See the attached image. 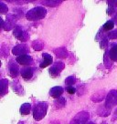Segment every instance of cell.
I'll list each match as a JSON object with an SVG mask.
<instances>
[{
	"label": "cell",
	"instance_id": "cell-7",
	"mask_svg": "<svg viewBox=\"0 0 117 124\" xmlns=\"http://www.w3.org/2000/svg\"><path fill=\"white\" fill-rule=\"evenodd\" d=\"M27 46L26 45H17L13 49H12V53L14 55H16L17 57L22 56V55H26V53L27 52Z\"/></svg>",
	"mask_w": 117,
	"mask_h": 124
},
{
	"label": "cell",
	"instance_id": "cell-25",
	"mask_svg": "<svg viewBox=\"0 0 117 124\" xmlns=\"http://www.w3.org/2000/svg\"><path fill=\"white\" fill-rule=\"evenodd\" d=\"M88 124H93V123H88Z\"/></svg>",
	"mask_w": 117,
	"mask_h": 124
},
{
	"label": "cell",
	"instance_id": "cell-5",
	"mask_svg": "<svg viewBox=\"0 0 117 124\" xmlns=\"http://www.w3.org/2000/svg\"><path fill=\"white\" fill-rule=\"evenodd\" d=\"M14 36L17 39H19L20 41H27V39H28L27 32L24 29L23 27H19V26L15 27V29H14Z\"/></svg>",
	"mask_w": 117,
	"mask_h": 124
},
{
	"label": "cell",
	"instance_id": "cell-19",
	"mask_svg": "<svg viewBox=\"0 0 117 124\" xmlns=\"http://www.w3.org/2000/svg\"><path fill=\"white\" fill-rule=\"evenodd\" d=\"M113 27H114V23H113V21L112 20H109V21H107L105 24H104V26H103V29L106 31H109L111 29H113Z\"/></svg>",
	"mask_w": 117,
	"mask_h": 124
},
{
	"label": "cell",
	"instance_id": "cell-21",
	"mask_svg": "<svg viewBox=\"0 0 117 124\" xmlns=\"http://www.w3.org/2000/svg\"><path fill=\"white\" fill-rule=\"evenodd\" d=\"M33 47H34V49L35 50H40V49H42L43 47V44L40 41H35V42H33Z\"/></svg>",
	"mask_w": 117,
	"mask_h": 124
},
{
	"label": "cell",
	"instance_id": "cell-11",
	"mask_svg": "<svg viewBox=\"0 0 117 124\" xmlns=\"http://www.w3.org/2000/svg\"><path fill=\"white\" fill-rule=\"evenodd\" d=\"M63 93V88L61 87H54L50 89V94L51 97L55 98V99H58V98L61 96V94Z\"/></svg>",
	"mask_w": 117,
	"mask_h": 124
},
{
	"label": "cell",
	"instance_id": "cell-22",
	"mask_svg": "<svg viewBox=\"0 0 117 124\" xmlns=\"http://www.w3.org/2000/svg\"><path fill=\"white\" fill-rule=\"evenodd\" d=\"M108 38L110 39H117V29L113 31H111L109 34H108Z\"/></svg>",
	"mask_w": 117,
	"mask_h": 124
},
{
	"label": "cell",
	"instance_id": "cell-17",
	"mask_svg": "<svg viewBox=\"0 0 117 124\" xmlns=\"http://www.w3.org/2000/svg\"><path fill=\"white\" fill-rule=\"evenodd\" d=\"M65 103H66V101L64 98H58V99H56L54 102V105L56 108H63L65 106Z\"/></svg>",
	"mask_w": 117,
	"mask_h": 124
},
{
	"label": "cell",
	"instance_id": "cell-23",
	"mask_svg": "<svg viewBox=\"0 0 117 124\" xmlns=\"http://www.w3.org/2000/svg\"><path fill=\"white\" fill-rule=\"evenodd\" d=\"M8 7L3 2H0V12L1 13H6V12H8Z\"/></svg>",
	"mask_w": 117,
	"mask_h": 124
},
{
	"label": "cell",
	"instance_id": "cell-24",
	"mask_svg": "<svg viewBox=\"0 0 117 124\" xmlns=\"http://www.w3.org/2000/svg\"><path fill=\"white\" fill-rule=\"evenodd\" d=\"M67 91L70 93V94H74L75 91H76V89H75L73 87H69V88H67Z\"/></svg>",
	"mask_w": 117,
	"mask_h": 124
},
{
	"label": "cell",
	"instance_id": "cell-12",
	"mask_svg": "<svg viewBox=\"0 0 117 124\" xmlns=\"http://www.w3.org/2000/svg\"><path fill=\"white\" fill-rule=\"evenodd\" d=\"M21 76H22V78H26V79L31 78L32 76H33V70L29 67L24 68V69L21 70Z\"/></svg>",
	"mask_w": 117,
	"mask_h": 124
},
{
	"label": "cell",
	"instance_id": "cell-15",
	"mask_svg": "<svg viewBox=\"0 0 117 124\" xmlns=\"http://www.w3.org/2000/svg\"><path fill=\"white\" fill-rule=\"evenodd\" d=\"M30 109H31V105L29 104V103H24V104L21 105L19 111L21 114L27 115V114L30 112Z\"/></svg>",
	"mask_w": 117,
	"mask_h": 124
},
{
	"label": "cell",
	"instance_id": "cell-10",
	"mask_svg": "<svg viewBox=\"0 0 117 124\" xmlns=\"http://www.w3.org/2000/svg\"><path fill=\"white\" fill-rule=\"evenodd\" d=\"M9 72H10V75L12 77H17L18 73H19V69H18V66L16 62L14 61H10L9 62Z\"/></svg>",
	"mask_w": 117,
	"mask_h": 124
},
{
	"label": "cell",
	"instance_id": "cell-2",
	"mask_svg": "<svg viewBox=\"0 0 117 124\" xmlns=\"http://www.w3.org/2000/svg\"><path fill=\"white\" fill-rule=\"evenodd\" d=\"M48 110V104L47 102H39L36 104L34 110H33V117L36 120H42L46 116Z\"/></svg>",
	"mask_w": 117,
	"mask_h": 124
},
{
	"label": "cell",
	"instance_id": "cell-16",
	"mask_svg": "<svg viewBox=\"0 0 117 124\" xmlns=\"http://www.w3.org/2000/svg\"><path fill=\"white\" fill-rule=\"evenodd\" d=\"M55 54L57 55L58 58H66L67 57V51L64 47H59L54 50Z\"/></svg>",
	"mask_w": 117,
	"mask_h": 124
},
{
	"label": "cell",
	"instance_id": "cell-14",
	"mask_svg": "<svg viewBox=\"0 0 117 124\" xmlns=\"http://www.w3.org/2000/svg\"><path fill=\"white\" fill-rule=\"evenodd\" d=\"M8 82L7 79H1L0 80V91H1V97H3L8 91Z\"/></svg>",
	"mask_w": 117,
	"mask_h": 124
},
{
	"label": "cell",
	"instance_id": "cell-4",
	"mask_svg": "<svg viewBox=\"0 0 117 124\" xmlns=\"http://www.w3.org/2000/svg\"><path fill=\"white\" fill-rule=\"evenodd\" d=\"M88 120H89V113L86 111H82L72 119L70 124H85Z\"/></svg>",
	"mask_w": 117,
	"mask_h": 124
},
{
	"label": "cell",
	"instance_id": "cell-6",
	"mask_svg": "<svg viewBox=\"0 0 117 124\" xmlns=\"http://www.w3.org/2000/svg\"><path fill=\"white\" fill-rule=\"evenodd\" d=\"M63 69H64V63H62V62H56L50 69V74L52 77H57L60 74V72L63 70Z\"/></svg>",
	"mask_w": 117,
	"mask_h": 124
},
{
	"label": "cell",
	"instance_id": "cell-20",
	"mask_svg": "<svg viewBox=\"0 0 117 124\" xmlns=\"http://www.w3.org/2000/svg\"><path fill=\"white\" fill-rule=\"evenodd\" d=\"M61 2H62V1H43L42 3L49 6V7H54V6H57V5L60 4Z\"/></svg>",
	"mask_w": 117,
	"mask_h": 124
},
{
	"label": "cell",
	"instance_id": "cell-8",
	"mask_svg": "<svg viewBox=\"0 0 117 124\" xmlns=\"http://www.w3.org/2000/svg\"><path fill=\"white\" fill-rule=\"evenodd\" d=\"M16 60L17 63H19V64H21V65H30L32 62H33L32 58L27 54L22 55V56L17 57Z\"/></svg>",
	"mask_w": 117,
	"mask_h": 124
},
{
	"label": "cell",
	"instance_id": "cell-9",
	"mask_svg": "<svg viewBox=\"0 0 117 124\" xmlns=\"http://www.w3.org/2000/svg\"><path fill=\"white\" fill-rule=\"evenodd\" d=\"M51 63H52V57H51L50 54H48V53H43L42 55V61L40 63V68H46L48 67L49 65H50Z\"/></svg>",
	"mask_w": 117,
	"mask_h": 124
},
{
	"label": "cell",
	"instance_id": "cell-18",
	"mask_svg": "<svg viewBox=\"0 0 117 124\" xmlns=\"http://www.w3.org/2000/svg\"><path fill=\"white\" fill-rule=\"evenodd\" d=\"M75 82H76V79H75V78L73 77V76L68 77L66 78V80H65V83H66V85L68 86V88H69V87H72V85L74 84Z\"/></svg>",
	"mask_w": 117,
	"mask_h": 124
},
{
	"label": "cell",
	"instance_id": "cell-1",
	"mask_svg": "<svg viewBox=\"0 0 117 124\" xmlns=\"http://www.w3.org/2000/svg\"><path fill=\"white\" fill-rule=\"evenodd\" d=\"M46 14H47V11L43 7H37L27 12L26 17L29 21H38L44 18Z\"/></svg>",
	"mask_w": 117,
	"mask_h": 124
},
{
	"label": "cell",
	"instance_id": "cell-3",
	"mask_svg": "<svg viewBox=\"0 0 117 124\" xmlns=\"http://www.w3.org/2000/svg\"><path fill=\"white\" fill-rule=\"evenodd\" d=\"M117 105V90H111L105 99V107L107 109H112Z\"/></svg>",
	"mask_w": 117,
	"mask_h": 124
},
{
	"label": "cell",
	"instance_id": "cell-13",
	"mask_svg": "<svg viewBox=\"0 0 117 124\" xmlns=\"http://www.w3.org/2000/svg\"><path fill=\"white\" fill-rule=\"evenodd\" d=\"M109 58L112 61H117V45L114 44L109 51Z\"/></svg>",
	"mask_w": 117,
	"mask_h": 124
}]
</instances>
